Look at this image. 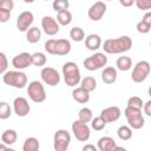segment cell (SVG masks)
<instances>
[{
  "instance_id": "cell-42",
  "label": "cell",
  "mask_w": 151,
  "mask_h": 151,
  "mask_svg": "<svg viewBox=\"0 0 151 151\" xmlns=\"http://www.w3.org/2000/svg\"><path fill=\"white\" fill-rule=\"evenodd\" d=\"M143 110H144V113L149 117H151V100H147L144 106H143Z\"/></svg>"
},
{
  "instance_id": "cell-39",
  "label": "cell",
  "mask_w": 151,
  "mask_h": 151,
  "mask_svg": "<svg viewBox=\"0 0 151 151\" xmlns=\"http://www.w3.org/2000/svg\"><path fill=\"white\" fill-rule=\"evenodd\" d=\"M8 67V61H7V57L4 52H0V73L4 74L6 72Z\"/></svg>"
},
{
  "instance_id": "cell-18",
  "label": "cell",
  "mask_w": 151,
  "mask_h": 151,
  "mask_svg": "<svg viewBox=\"0 0 151 151\" xmlns=\"http://www.w3.org/2000/svg\"><path fill=\"white\" fill-rule=\"evenodd\" d=\"M101 46V38L98 34H88L85 38V47L90 51H97Z\"/></svg>"
},
{
  "instance_id": "cell-16",
  "label": "cell",
  "mask_w": 151,
  "mask_h": 151,
  "mask_svg": "<svg viewBox=\"0 0 151 151\" xmlns=\"http://www.w3.org/2000/svg\"><path fill=\"white\" fill-rule=\"evenodd\" d=\"M120 114H122V111L118 106H109V107L101 110V112H100V116L104 118V120L106 123L117 122L120 118Z\"/></svg>"
},
{
  "instance_id": "cell-50",
  "label": "cell",
  "mask_w": 151,
  "mask_h": 151,
  "mask_svg": "<svg viewBox=\"0 0 151 151\" xmlns=\"http://www.w3.org/2000/svg\"><path fill=\"white\" fill-rule=\"evenodd\" d=\"M45 1H48V0H45Z\"/></svg>"
},
{
  "instance_id": "cell-32",
  "label": "cell",
  "mask_w": 151,
  "mask_h": 151,
  "mask_svg": "<svg viewBox=\"0 0 151 151\" xmlns=\"http://www.w3.org/2000/svg\"><path fill=\"white\" fill-rule=\"evenodd\" d=\"M106 122L104 120V118L101 116H98V117H94L92 120H91V127L96 131H100L103 130L105 126H106Z\"/></svg>"
},
{
  "instance_id": "cell-44",
  "label": "cell",
  "mask_w": 151,
  "mask_h": 151,
  "mask_svg": "<svg viewBox=\"0 0 151 151\" xmlns=\"http://www.w3.org/2000/svg\"><path fill=\"white\" fill-rule=\"evenodd\" d=\"M143 21H145L147 25H150L151 26V11H149V12H146L145 14H144V17H143V19H142Z\"/></svg>"
},
{
  "instance_id": "cell-49",
  "label": "cell",
  "mask_w": 151,
  "mask_h": 151,
  "mask_svg": "<svg viewBox=\"0 0 151 151\" xmlns=\"http://www.w3.org/2000/svg\"><path fill=\"white\" fill-rule=\"evenodd\" d=\"M150 46H151V41H150Z\"/></svg>"
},
{
  "instance_id": "cell-2",
  "label": "cell",
  "mask_w": 151,
  "mask_h": 151,
  "mask_svg": "<svg viewBox=\"0 0 151 151\" xmlns=\"http://www.w3.org/2000/svg\"><path fill=\"white\" fill-rule=\"evenodd\" d=\"M63 76H64L65 84L67 86H70V87H73L76 85H78L80 83V80H81L79 67L73 61H67V63L64 64V66H63Z\"/></svg>"
},
{
  "instance_id": "cell-26",
  "label": "cell",
  "mask_w": 151,
  "mask_h": 151,
  "mask_svg": "<svg viewBox=\"0 0 151 151\" xmlns=\"http://www.w3.org/2000/svg\"><path fill=\"white\" fill-rule=\"evenodd\" d=\"M57 21L59 22V25L61 26H67L71 24L72 21V14L68 9L66 11H61V12H58L57 14Z\"/></svg>"
},
{
  "instance_id": "cell-21",
  "label": "cell",
  "mask_w": 151,
  "mask_h": 151,
  "mask_svg": "<svg viewBox=\"0 0 151 151\" xmlns=\"http://www.w3.org/2000/svg\"><path fill=\"white\" fill-rule=\"evenodd\" d=\"M71 51V44L67 39H57L55 54L57 55H66Z\"/></svg>"
},
{
  "instance_id": "cell-33",
  "label": "cell",
  "mask_w": 151,
  "mask_h": 151,
  "mask_svg": "<svg viewBox=\"0 0 151 151\" xmlns=\"http://www.w3.org/2000/svg\"><path fill=\"white\" fill-rule=\"evenodd\" d=\"M12 114V109L11 106L6 103V101H1L0 103V119H7L9 118Z\"/></svg>"
},
{
  "instance_id": "cell-38",
  "label": "cell",
  "mask_w": 151,
  "mask_h": 151,
  "mask_svg": "<svg viewBox=\"0 0 151 151\" xmlns=\"http://www.w3.org/2000/svg\"><path fill=\"white\" fill-rule=\"evenodd\" d=\"M136 28H137V31H138L139 33H142V34H146V33H149V32H150L151 26H150V25H147L145 21L140 20L139 22H137Z\"/></svg>"
},
{
  "instance_id": "cell-3",
  "label": "cell",
  "mask_w": 151,
  "mask_h": 151,
  "mask_svg": "<svg viewBox=\"0 0 151 151\" xmlns=\"http://www.w3.org/2000/svg\"><path fill=\"white\" fill-rule=\"evenodd\" d=\"M2 81L15 88H24L27 85V76L21 72V70L15 71H6L2 74Z\"/></svg>"
},
{
  "instance_id": "cell-6",
  "label": "cell",
  "mask_w": 151,
  "mask_h": 151,
  "mask_svg": "<svg viewBox=\"0 0 151 151\" xmlns=\"http://www.w3.org/2000/svg\"><path fill=\"white\" fill-rule=\"evenodd\" d=\"M150 71H151V66H150L149 61L140 60L134 65L132 73H131V79L137 84L143 83L150 74Z\"/></svg>"
},
{
  "instance_id": "cell-40",
  "label": "cell",
  "mask_w": 151,
  "mask_h": 151,
  "mask_svg": "<svg viewBox=\"0 0 151 151\" xmlns=\"http://www.w3.org/2000/svg\"><path fill=\"white\" fill-rule=\"evenodd\" d=\"M0 8L8 9L12 12V9L14 8V1L13 0H0Z\"/></svg>"
},
{
  "instance_id": "cell-46",
  "label": "cell",
  "mask_w": 151,
  "mask_h": 151,
  "mask_svg": "<svg viewBox=\"0 0 151 151\" xmlns=\"http://www.w3.org/2000/svg\"><path fill=\"white\" fill-rule=\"evenodd\" d=\"M24 2H26V4H32V2H34V0H24Z\"/></svg>"
},
{
  "instance_id": "cell-8",
  "label": "cell",
  "mask_w": 151,
  "mask_h": 151,
  "mask_svg": "<svg viewBox=\"0 0 151 151\" xmlns=\"http://www.w3.org/2000/svg\"><path fill=\"white\" fill-rule=\"evenodd\" d=\"M107 64V57L101 53V52H97L94 54H92L91 57L86 58L83 63L84 67L88 71H96L99 70L101 67H104Z\"/></svg>"
},
{
  "instance_id": "cell-7",
  "label": "cell",
  "mask_w": 151,
  "mask_h": 151,
  "mask_svg": "<svg viewBox=\"0 0 151 151\" xmlns=\"http://www.w3.org/2000/svg\"><path fill=\"white\" fill-rule=\"evenodd\" d=\"M71 143V134L67 130L60 129L53 136V147L55 151H66Z\"/></svg>"
},
{
  "instance_id": "cell-13",
  "label": "cell",
  "mask_w": 151,
  "mask_h": 151,
  "mask_svg": "<svg viewBox=\"0 0 151 151\" xmlns=\"http://www.w3.org/2000/svg\"><path fill=\"white\" fill-rule=\"evenodd\" d=\"M106 5L103 2V1H96L90 8H88V12H87V15L88 18L92 20V21H99L104 14L106 13Z\"/></svg>"
},
{
  "instance_id": "cell-24",
  "label": "cell",
  "mask_w": 151,
  "mask_h": 151,
  "mask_svg": "<svg viewBox=\"0 0 151 151\" xmlns=\"http://www.w3.org/2000/svg\"><path fill=\"white\" fill-rule=\"evenodd\" d=\"M17 138H18V134L14 130L9 129V130H5L1 134V142L5 143L6 145H12L17 142Z\"/></svg>"
},
{
  "instance_id": "cell-37",
  "label": "cell",
  "mask_w": 151,
  "mask_h": 151,
  "mask_svg": "<svg viewBox=\"0 0 151 151\" xmlns=\"http://www.w3.org/2000/svg\"><path fill=\"white\" fill-rule=\"evenodd\" d=\"M134 4L138 9H142V11L151 9V0H136Z\"/></svg>"
},
{
  "instance_id": "cell-36",
  "label": "cell",
  "mask_w": 151,
  "mask_h": 151,
  "mask_svg": "<svg viewBox=\"0 0 151 151\" xmlns=\"http://www.w3.org/2000/svg\"><path fill=\"white\" fill-rule=\"evenodd\" d=\"M55 46H57V39H48L45 42V51L48 54H55Z\"/></svg>"
},
{
  "instance_id": "cell-28",
  "label": "cell",
  "mask_w": 151,
  "mask_h": 151,
  "mask_svg": "<svg viewBox=\"0 0 151 151\" xmlns=\"http://www.w3.org/2000/svg\"><path fill=\"white\" fill-rule=\"evenodd\" d=\"M117 134H118V138L120 140H129L131 137H132V130H131V126H127V125H122L118 127L117 130Z\"/></svg>"
},
{
  "instance_id": "cell-41",
  "label": "cell",
  "mask_w": 151,
  "mask_h": 151,
  "mask_svg": "<svg viewBox=\"0 0 151 151\" xmlns=\"http://www.w3.org/2000/svg\"><path fill=\"white\" fill-rule=\"evenodd\" d=\"M11 18V11L0 8V22H6Z\"/></svg>"
},
{
  "instance_id": "cell-17",
  "label": "cell",
  "mask_w": 151,
  "mask_h": 151,
  "mask_svg": "<svg viewBox=\"0 0 151 151\" xmlns=\"http://www.w3.org/2000/svg\"><path fill=\"white\" fill-rule=\"evenodd\" d=\"M72 98L79 104H86L90 100V92L79 86L72 91Z\"/></svg>"
},
{
  "instance_id": "cell-10",
  "label": "cell",
  "mask_w": 151,
  "mask_h": 151,
  "mask_svg": "<svg viewBox=\"0 0 151 151\" xmlns=\"http://www.w3.org/2000/svg\"><path fill=\"white\" fill-rule=\"evenodd\" d=\"M40 76L42 81L50 86H55L60 83V74L53 67H44L40 72Z\"/></svg>"
},
{
  "instance_id": "cell-5",
  "label": "cell",
  "mask_w": 151,
  "mask_h": 151,
  "mask_svg": "<svg viewBox=\"0 0 151 151\" xmlns=\"http://www.w3.org/2000/svg\"><path fill=\"white\" fill-rule=\"evenodd\" d=\"M27 94L32 101L38 103V104L46 100V92H45L44 85L38 80H33L28 84Z\"/></svg>"
},
{
  "instance_id": "cell-31",
  "label": "cell",
  "mask_w": 151,
  "mask_h": 151,
  "mask_svg": "<svg viewBox=\"0 0 151 151\" xmlns=\"http://www.w3.org/2000/svg\"><path fill=\"white\" fill-rule=\"evenodd\" d=\"M70 37H71V39H72L73 41L79 42V41H83V40H84L85 33H84L83 28H80V27H73V28H71V31H70Z\"/></svg>"
},
{
  "instance_id": "cell-19",
  "label": "cell",
  "mask_w": 151,
  "mask_h": 151,
  "mask_svg": "<svg viewBox=\"0 0 151 151\" xmlns=\"http://www.w3.org/2000/svg\"><path fill=\"white\" fill-rule=\"evenodd\" d=\"M97 146H98V150H100V151H112V150H114V147L117 145L112 137L104 136V137L99 138Z\"/></svg>"
},
{
  "instance_id": "cell-23",
  "label": "cell",
  "mask_w": 151,
  "mask_h": 151,
  "mask_svg": "<svg viewBox=\"0 0 151 151\" xmlns=\"http://www.w3.org/2000/svg\"><path fill=\"white\" fill-rule=\"evenodd\" d=\"M116 66L119 71H123V72H126L129 71L131 67H132V60L130 57L127 55H123V57H119L116 61Z\"/></svg>"
},
{
  "instance_id": "cell-1",
  "label": "cell",
  "mask_w": 151,
  "mask_h": 151,
  "mask_svg": "<svg viewBox=\"0 0 151 151\" xmlns=\"http://www.w3.org/2000/svg\"><path fill=\"white\" fill-rule=\"evenodd\" d=\"M132 47V39L129 35H122L116 39H106L104 41L103 48L105 53L118 54L127 52Z\"/></svg>"
},
{
  "instance_id": "cell-14",
  "label": "cell",
  "mask_w": 151,
  "mask_h": 151,
  "mask_svg": "<svg viewBox=\"0 0 151 151\" xmlns=\"http://www.w3.org/2000/svg\"><path fill=\"white\" fill-rule=\"evenodd\" d=\"M41 27H42L44 32L47 35H51V37L55 35L59 32V22L50 15H45L41 19Z\"/></svg>"
},
{
  "instance_id": "cell-35",
  "label": "cell",
  "mask_w": 151,
  "mask_h": 151,
  "mask_svg": "<svg viewBox=\"0 0 151 151\" xmlns=\"http://www.w3.org/2000/svg\"><path fill=\"white\" fill-rule=\"evenodd\" d=\"M127 106L129 107H134V109H140L142 110L143 106H144V103H143L142 98L133 96V97H130L127 99Z\"/></svg>"
},
{
  "instance_id": "cell-22",
  "label": "cell",
  "mask_w": 151,
  "mask_h": 151,
  "mask_svg": "<svg viewBox=\"0 0 151 151\" xmlns=\"http://www.w3.org/2000/svg\"><path fill=\"white\" fill-rule=\"evenodd\" d=\"M40 38H41V31H40V28L33 26V27H29L27 29V32H26V39H27V41L29 44L38 42L40 40Z\"/></svg>"
},
{
  "instance_id": "cell-12",
  "label": "cell",
  "mask_w": 151,
  "mask_h": 151,
  "mask_svg": "<svg viewBox=\"0 0 151 151\" xmlns=\"http://www.w3.org/2000/svg\"><path fill=\"white\" fill-rule=\"evenodd\" d=\"M12 65L15 70H24L27 68L28 66L32 65V54L28 52H22L13 57L12 59Z\"/></svg>"
},
{
  "instance_id": "cell-43",
  "label": "cell",
  "mask_w": 151,
  "mask_h": 151,
  "mask_svg": "<svg viewBox=\"0 0 151 151\" xmlns=\"http://www.w3.org/2000/svg\"><path fill=\"white\" fill-rule=\"evenodd\" d=\"M134 2H136V0H119V4L123 7H131Z\"/></svg>"
},
{
  "instance_id": "cell-4",
  "label": "cell",
  "mask_w": 151,
  "mask_h": 151,
  "mask_svg": "<svg viewBox=\"0 0 151 151\" xmlns=\"http://www.w3.org/2000/svg\"><path fill=\"white\" fill-rule=\"evenodd\" d=\"M124 113H125L127 124H129V126H131V129L139 130V129H142L144 126L145 120H144V117L142 114V110L140 109H134V107L126 106Z\"/></svg>"
},
{
  "instance_id": "cell-20",
  "label": "cell",
  "mask_w": 151,
  "mask_h": 151,
  "mask_svg": "<svg viewBox=\"0 0 151 151\" xmlns=\"http://www.w3.org/2000/svg\"><path fill=\"white\" fill-rule=\"evenodd\" d=\"M117 70L112 66L105 67L101 72V79L105 84H113L117 80Z\"/></svg>"
},
{
  "instance_id": "cell-47",
  "label": "cell",
  "mask_w": 151,
  "mask_h": 151,
  "mask_svg": "<svg viewBox=\"0 0 151 151\" xmlns=\"http://www.w3.org/2000/svg\"><path fill=\"white\" fill-rule=\"evenodd\" d=\"M147 93H149V96H150V97H151V86H150V87H149V90H147Z\"/></svg>"
},
{
  "instance_id": "cell-11",
  "label": "cell",
  "mask_w": 151,
  "mask_h": 151,
  "mask_svg": "<svg viewBox=\"0 0 151 151\" xmlns=\"http://www.w3.org/2000/svg\"><path fill=\"white\" fill-rule=\"evenodd\" d=\"M34 20V15L32 12L29 11H24L18 15L17 19V27L20 32H27V29L31 27V25L33 24Z\"/></svg>"
},
{
  "instance_id": "cell-45",
  "label": "cell",
  "mask_w": 151,
  "mask_h": 151,
  "mask_svg": "<svg viewBox=\"0 0 151 151\" xmlns=\"http://www.w3.org/2000/svg\"><path fill=\"white\" fill-rule=\"evenodd\" d=\"M98 146H94L92 144H86L83 146V151H97Z\"/></svg>"
},
{
  "instance_id": "cell-27",
  "label": "cell",
  "mask_w": 151,
  "mask_h": 151,
  "mask_svg": "<svg viewBox=\"0 0 151 151\" xmlns=\"http://www.w3.org/2000/svg\"><path fill=\"white\" fill-rule=\"evenodd\" d=\"M80 86L83 88H85L86 91L92 92L97 87V81H96V79L93 77H85V78H83L80 80Z\"/></svg>"
},
{
  "instance_id": "cell-29",
  "label": "cell",
  "mask_w": 151,
  "mask_h": 151,
  "mask_svg": "<svg viewBox=\"0 0 151 151\" xmlns=\"http://www.w3.org/2000/svg\"><path fill=\"white\" fill-rule=\"evenodd\" d=\"M78 119L84 122V123H90L93 119V114H92L91 109H88V107L80 109L79 112H78Z\"/></svg>"
},
{
  "instance_id": "cell-25",
  "label": "cell",
  "mask_w": 151,
  "mask_h": 151,
  "mask_svg": "<svg viewBox=\"0 0 151 151\" xmlns=\"http://www.w3.org/2000/svg\"><path fill=\"white\" fill-rule=\"evenodd\" d=\"M40 147L39 145V140L35 137H28L25 139L24 145H22V150L24 151H38Z\"/></svg>"
},
{
  "instance_id": "cell-15",
  "label": "cell",
  "mask_w": 151,
  "mask_h": 151,
  "mask_svg": "<svg viewBox=\"0 0 151 151\" xmlns=\"http://www.w3.org/2000/svg\"><path fill=\"white\" fill-rule=\"evenodd\" d=\"M13 110L18 117H26L29 113L31 107H29V104H28L26 98L17 97L13 101Z\"/></svg>"
},
{
  "instance_id": "cell-48",
  "label": "cell",
  "mask_w": 151,
  "mask_h": 151,
  "mask_svg": "<svg viewBox=\"0 0 151 151\" xmlns=\"http://www.w3.org/2000/svg\"><path fill=\"white\" fill-rule=\"evenodd\" d=\"M106 1H112V0H106Z\"/></svg>"
},
{
  "instance_id": "cell-9",
  "label": "cell",
  "mask_w": 151,
  "mask_h": 151,
  "mask_svg": "<svg viewBox=\"0 0 151 151\" xmlns=\"http://www.w3.org/2000/svg\"><path fill=\"white\" fill-rule=\"evenodd\" d=\"M72 132L76 137L77 140L79 142H87L90 136H91V131H90V126L87 125V123H84L81 120H74L72 123Z\"/></svg>"
},
{
  "instance_id": "cell-30",
  "label": "cell",
  "mask_w": 151,
  "mask_h": 151,
  "mask_svg": "<svg viewBox=\"0 0 151 151\" xmlns=\"http://www.w3.org/2000/svg\"><path fill=\"white\" fill-rule=\"evenodd\" d=\"M46 61H47V58L42 52H35L32 54V65L40 67V66H44Z\"/></svg>"
},
{
  "instance_id": "cell-34",
  "label": "cell",
  "mask_w": 151,
  "mask_h": 151,
  "mask_svg": "<svg viewBox=\"0 0 151 151\" xmlns=\"http://www.w3.org/2000/svg\"><path fill=\"white\" fill-rule=\"evenodd\" d=\"M52 7L55 12H61V11H66L70 7V2L68 0H53Z\"/></svg>"
}]
</instances>
